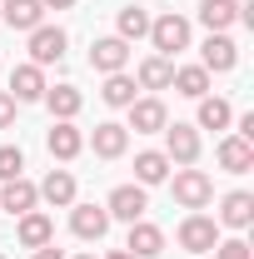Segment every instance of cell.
<instances>
[{
	"mask_svg": "<svg viewBox=\"0 0 254 259\" xmlns=\"http://www.w3.org/2000/svg\"><path fill=\"white\" fill-rule=\"evenodd\" d=\"M135 180H140V185H164V180H170V160H164L159 150L135 155Z\"/></svg>",
	"mask_w": 254,
	"mask_h": 259,
	"instance_id": "603a6c76",
	"label": "cell"
},
{
	"mask_svg": "<svg viewBox=\"0 0 254 259\" xmlns=\"http://www.w3.org/2000/svg\"><path fill=\"white\" fill-rule=\"evenodd\" d=\"M110 259H135V254H130V249H115V254H110Z\"/></svg>",
	"mask_w": 254,
	"mask_h": 259,
	"instance_id": "836d02e7",
	"label": "cell"
},
{
	"mask_svg": "<svg viewBox=\"0 0 254 259\" xmlns=\"http://www.w3.org/2000/svg\"><path fill=\"white\" fill-rule=\"evenodd\" d=\"M140 35H150V15H145L140 5L120 10V40H140Z\"/></svg>",
	"mask_w": 254,
	"mask_h": 259,
	"instance_id": "83f0119b",
	"label": "cell"
},
{
	"mask_svg": "<svg viewBox=\"0 0 254 259\" xmlns=\"http://www.w3.org/2000/svg\"><path fill=\"white\" fill-rule=\"evenodd\" d=\"M20 244L25 249H40V244H50L55 239V225H50V214H40V209H30V214H20Z\"/></svg>",
	"mask_w": 254,
	"mask_h": 259,
	"instance_id": "2e32d148",
	"label": "cell"
},
{
	"mask_svg": "<svg viewBox=\"0 0 254 259\" xmlns=\"http://www.w3.org/2000/svg\"><path fill=\"white\" fill-rule=\"evenodd\" d=\"M164 160H180V164H194L199 160V135L194 125H164Z\"/></svg>",
	"mask_w": 254,
	"mask_h": 259,
	"instance_id": "5b68a950",
	"label": "cell"
},
{
	"mask_svg": "<svg viewBox=\"0 0 254 259\" xmlns=\"http://www.w3.org/2000/svg\"><path fill=\"white\" fill-rule=\"evenodd\" d=\"M150 40H155L159 55L170 60L175 50L190 45V20H185V15H159V20H150Z\"/></svg>",
	"mask_w": 254,
	"mask_h": 259,
	"instance_id": "6da1fadb",
	"label": "cell"
},
{
	"mask_svg": "<svg viewBox=\"0 0 254 259\" xmlns=\"http://www.w3.org/2000/svg\"><path fill=\"white\" fill-rule=\"evenodd\" d=\"M220 164L229 169V175H244V169H254V145H249V140H239V135L220 140Z\"/></svg>",
	"mask_w": 254,
	"mask_h": 259,
	"instance_id": "e0dca14e",
	"label": "cell"
},
{
	"mask_svg": "<svg viewBox=\"0 0 254 259\" xmlns=\"http://www.w3.org/2000/svg\"><path fill=\"white\" fill-rule=\"evenodd\" d=\"M45 145H50V155H55V160H75V155L85 150V135L70 125V120H55V130L45 135Z\"/></svg>",
	"mask_w": 254,
	"mask_h": 259,
	"instance_id": "30bf717a",
	"label": "cell"
},
{
	"mask_svg": "<svg viewBox=\"0 0 254 259\" xmlns=\"http://www.w3.org/2000/svg\"><path fill=\"white\" fill-rule=\"evenodd\" d=\"M35 199H40V190L20 175V180H5V190H0V209H10V214H30Z\"/></svg>",
	"mask_w": 254,
	"mask_h": 259,
	"instance_id": "8fae6325",
	"label": "cell"
},
{
	"mask_svg": "<svg viewBox=\"0 0 254 259\" xmlns=\"http://www.w3.org/2000/svg\"><path fill=\"white\" fill-rule=\"evenodd\" d=\"M105 105H115V110H125V105H135V80H130L125 70H115V75H105Z\"/></svg>",
	"mask_w": 254,
	"mask_h": 259,
	"instance_id": "484cf974",
	"label": "cell"
},
{
	"mask_svg": "<svg viewBox=\"0 0 254 259\" xmlns=\"http://www.w3.org/2000/svg\"><path fill=\"white\" fill-rule=\"evenodd\" d=\"M80 259H95V254H80Z\"/></svg>",
	"mask_w": 254,
	"mask_h": 259,
	"instance_id": "e575fe53",
	"label": "cell"
},
{
	"mask_svg": "<svg viewBox=\"0 0 254 259\" xmlns=\"http://www.w3.org/2000/svg\"><path fill=\"white\" fill-rule=\"evenodd\" d=\"M40 194H45L50 204H75V175H70V169H50L45 185H40Z\"/></svg>",
	"mask_w": 254,
	"mask_h": 259,
	"instance_id": "cb8c5ba5",
	"label": "cell"
},
{
	"mask_svg": "<svg viewBox=\"0 0 254 259\" xmlns=\"http://www.w3.org/2000/svg\"><path fill=\"white\" fill-rule=\"evenodd\" d=\"M65 60V30L60 25H35L30 30V65H60Z\"/></svg>",
	"mask_w": 254,
	"mask_h": 259,
	"instance_id": "277c9868",
	"label": "cell"
},
{
	"mask_svg": "<svg viewBox=\"0 0 254 259\" xmlns=\"http://www.w3.org/2000/svg\"><path fill=\"white\" fill-rule=\"evenodd\" d=\"M45 90H50V85H45L40 65H15V75H10V95L15 100H40Z\"/></svg>",
	"mask_w": 254,
	"mask_h": 259,
	"instance_id": "ac0fdd59",
	"label": "cell"
},
{
	"mask_svg": "<svg viewBox=\"0 0 254 259\" xmlns=\"http://www.w3.org/2000/svg\"><path fill=\"white\" fill-rule=\"evenodd\" d=\"M175 199H180L185 209H204V204L215 199V180H209L204 169H180V175H175Z\"/></svg>",
	"mask_w": 254,
	"mask_h": 259,
	"instance_id": "7a4b0ae2",
	"label": "cell"
},
{
	"mask_svg": "<svg viewBox=\"0 0 254 259\" xmlns=\"http://www.w3.org/2000/svg\"><path fill=\"white\" fill-rule=\"evenodd\" d=\"M0 15H5L10 30H35L40 15H45V5L40 0H0Z\"/></svg>",
	"mask_w": 254,
	"mask_h": 259,
	"instance_id": "9a60e30c",
	"label": "cell"
},
{
	"mask_svg": "<svg viewBox=\"0 0 254 259\" xmlns=\"http://www.w3.org/2000/svg\"><path fill=\"white\" fill-rule=\"evenodd\" d=\"M90 145H95V155L100 160H120L125 155V145H130V130L125 125H95V135H90Z\"/></svg>",
	"mask_w": 254,
	"mask_h": 259,
	"instance_id": "4fadbf2b",
	"label": "cell"
},
{
	"mask_svg": "<svg viewBox=\"0 0 254 259\" xmlns=\"http://www.w3.org/2000/svg\"><path fill=\"white\" fill-rule=\"evenodd\" d=\"M20 169H25V155L15 145H0V180H20Z\"/></svg>",
	"mask_w": 254,
	"mask_h": 259,
	"instance_id": "f1b7e54d",
	"label": "cell"
},
{
	"mask_svg": "<svg viewBox=\"0 0 254 259\" xmlns=\"http://www.w3.org/2000/svg\"><path fill=\"white\" fill-rule=\"evenodd\" d=\"M30 259H65V254H60V249H55V244H40V249H35Z\"/></svg>",
	"mask_w": 254,
	"mask_h": 259,
	"instance_id": "1f68e13d",
	"label": "cell"
},
{
	"mask_svg": "<svg viewBox=\"0 0 254 259\" xmlns=\"http://www.w3.org/2000/svg\"><path fill=\"white\" fill-rule=\"evenodd\" d=\"M125 110H130V130H140V135H155V130L170 125V115H164L159 100H135V105H125Z\"/></svg>",
	"mask_w": 254,
	"mask_h": 259,
	"instance_id": "7c38bea8",
	"label": "cell"
},
{
	"mask_svg": "<svg viewBox=\"0 0 254 259\" xmlns=\"http://www.w3.org/2000/svg\"><path fill=\"white\" fill-rule=\"evenodd\" d=\"M40 100L50 105V115H55V120H75V115H80V105H85V95H80L75 85H55V90H45Z\"/></svg>",
	"mask_w": 254,
	"mask_h": 259,
	"instance_id": "ffe728a7",
	"label": "cell"
},
{
	"mask_svg": "<svg viewBox=\"0 0 254 259\" xmlns=\"http://www.w3.org/2000/svg\"><path fill=\"white\" fill-rule=\"evenodd\" d=\"M105 214H110V220H125V225L145 220V185H120V190L110 194Z\"/></svg>",
	"mask_w": 254,
	"mask_h": 259,
	"instance_id": "8992f818",
	"label": "cell"
},
{
	"mask_svg": "<svg viewBox=\"0 0 254 259\" xmlns=\"http://www.w3.org/2000/svg\"><path fill=\"white\" fill-rule=\"evenodd\" d=\"M180 95H190V100H204L209 95V70L204 65H185V70H175V80H170Z\"/></svg>",
	"mask_w": 254,
	"mask_h": 259,
	"instance_id": "7402d4cb",
	"label": "cell"
},
{
	"mask_svg": "<svg viewBox=\"0 0 254 259\" xmlns=\"http://www.w3.org/2000/svg\"><path fill=\"white\" fill-rule=\"evenodd\" d=\"M40 5H45V10H70L75 0H40Z\"/></svg>",
	"mask_w": 254,
	"mask_h": 259,
	"instance_id": "d6a6232c",
	"label": "cell"
},
{
	"mask_svg": "<svg viewBox=\"0 0 254 259\" xmlns=\"http://www.w3.org/2000/svg\"><path fill=\"white\" fill-rule=\"evenodd\" d=\"M220 244V225L209 220V214H190L185 225H180V249L185 254H209Z\"/></svg>",
	"mask_w": 254,
	"mask_h": 259,
	"instance_id": "3957f363",
	"label": "cell"
},
{
	"mask_svg": "<svg viewBox=\"0 0 254 259\" xmlns=\"http://www.w3.org/2000/svg\"><path fill=\"white\" fill-rule=\"evenodd\" d=\"M199 60H204V70H234V65H239V50H234L229 35H209Z\"/></svg>",
	"mask_w": 254,
	"mask_h": 259,
	"instance_id": "d6986e66",
	"label": "cell"
},
{
	"mask_svg": "<svg viewBox=\"0 0 254 259\" xmlns=\"http://www.w3.org/2000/svg\"><path fill=\"white\" fill-rule=\"evenodd\" d=\"M220 225H229V229H249V225H254V194H249V190H234V194H224Z\"/></svg>",
	"mask_w": 254,
	"mask_h": 259,
	"instance_id": "5bb4252c",
	"label": "cell"
},
{
	"mask_svg": "<svg viewBox=\"0 0 254 259\" xmlns=\"http://www.w3.org/2000/svg\"><path fill=\"white\" fill-rule=\"evenodd\" d=\"M229 120H234V110H229V100H199V125L204 130H224L229 125Z\"/></svg>",
	"mask_w": 254,
	"mask_h": 259,
	"instance_id": "4316f807",
	"label": "cell"
},
{
	"mask_svg": "<svg viewBox=\"0 0 254 259\" xmlns=\"http://www.w3.org/2000/svg\"><path fill=\"white\" fill-rule=\"evenodd\" d=\"M70 229H75L80 239H105L110 214H105L100 204H75V209H70Z\"/></svg>",
	"mask_w": 254,
	"mask_h": 259,
	"instance_id": "ba28073f",
	"label": "cell"
},
{
	"mask_svg": "<svg viewBox=\"0 0 254 259\" xmlns=\"http://www.w3.org/2000/svg\"><path fill=\"white\" fill-rule=\"evenodd\" d=\"M215 249H220L215 259H254V249L244 244V239H224V244H215Z\"/></svg>",
	"mask_w": 254,
	"mask_h": 259,
	"instance_id": "f546056e",
	"label": "cell"
},
{
	"mask_svg": "<svg viewBox=\"0 0 254 259\" xmlns=\"http://www.w3.org/2000/svg\"><path fill=\"white\" fill-rule=\"evenodd\" d=\"M10 120H15V95H10V90H0V130L10 125Z\"/></svg>",
	"mask_w": 254,
	"mask_h": 259,
	"instance_id": "4dcf8cb0",
	"label": "cell"
},
{
	"mask_svg": "<svg viewBox=\"0 0 254 259\" xmlns=\"http://www.w3.org/2000/svg\"><path fill=\"white\" fill-rule=\"evenodd\" d=\"M199 20L209 25V35H224L239 20V5H234V0H204V5H199Z\"/></svg>",
	"mask_w": 254,
	"mask_h": 259,
	"instance_id": "44dd1931",
	"label": "cell"
},
{
	"mask_svg": "<svg viewBox=\"0 0 254 259\" xmlns=\"http://www.w3.org/2000/svg\"><path fill=\"white\" fill-rule=\"evenodd\" d=\"M135 259H155L159 249H164V234H159V225H150V220H135L130 225V244H125Z\"/></svg>",
	"mask_w": 254,
	"mask_h": 259,
	"instance_id": "9c48e42d",
	"label": "cell"
},
{
	"mask_svg": "<svg viewBox=\"0 0 254 259\" xmlns=\"http://www.w3.org/2000/svg\"><path fill=\"white\" fill-rule=\"evenodd\" d=\"M125 60H130V40H120V35H110V40H95V45H90V65H95L100 75L125 70Z\"/></svg>",
	"mask_w": 254,
	"mask_h": 259,
	"instance_id": "52a82bcc",
	"label": "cell"
},
{
	"mask_svg": "<svg viewBox=\"0 0 254 259\" xmlns=\"http://www.w3.org/2000/svg\"><path fill=\"white\" fill-rule=\"evenodd\" d=\"M170 80H175V65L164 60V55H150V60L140 65V85L145 90H170Z\"/></svg>",
	"mask_w": 254,
	"mask_h": 259,
	"instance_id": "d4e9b609",
	"label": "cell"
}]
</instances>
